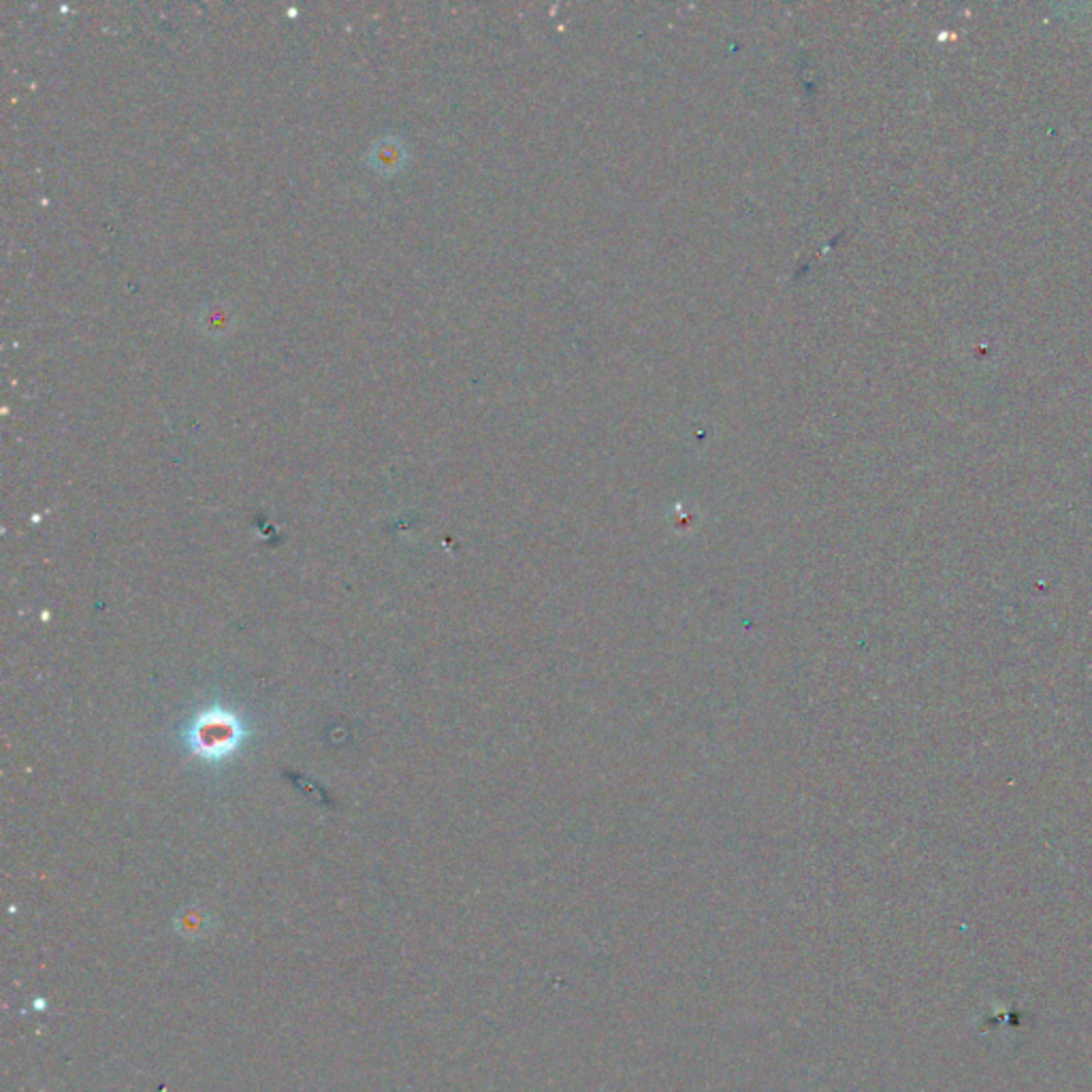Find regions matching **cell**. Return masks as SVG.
<instances>
[{
  "label": "cell",
  "mask_w": 1092,
  "mask_h": 1092,
  "mask_svg": "<svg viewBox=\"0 0 1092 1092\" xmlns=\"http://www.w3.org/2000/svg\"><path fill=\"white\" fill-rule=\"evenodd\" d=\"M235 741V728L233 723L227 726L224 721H214L208 726H199V745L205 754H222L224 747L233 745Z\"/></svg>",
  "instance_id": "cell-1"
}]
</instances>
